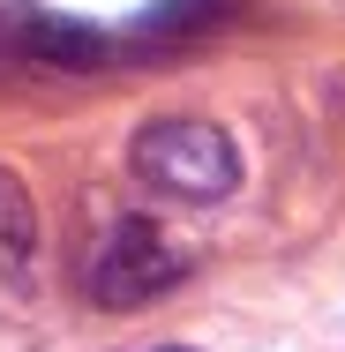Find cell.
Here are the masks:
<instances>
[{
	"mask_svg": "<svg viewBox=\"0 0 345 352\" xmlns=\"http://www.w3.org/2000/svg\"><path fill=\"white\" fill-rule=\"evenodd\" d=\"M128 165H136V180H150L158 195H180V203H218V195L240 188V150L203 113H158V120H143Z\"/></svg>",
	"mask_w": 345,
	"mask_h": 352,
	"instance_id": "1",
	"label": "cell"
},
{
	"mask_svg": "<svg viewBox=\"0 0 345 352\" xmlns=\"http://www.w3.org/2000/svg\"><path fill=\"white\" fill-rule=\"evenodd\" d=\"M188 278V255L173 248L165 225L150 217H121L105 240H98V263H90V300L98 307H150L158 292Z\"/></svg>",
	"mask_w": 345,
	"mask_h": 352,
	"instance_id": "2",
	"label": "cell"
},
{
	"mask_svg": "<svg viewBox=\"0 0 345 352\" xmlns=\"http://www.w3.org/2000/svg\"><path fill=\"white\" fill-rule=\"evenodd\" d=\"M0 38L15 45V60H45V68H105L113 60V38L68 23V15H45V8H8Z\"/></svg>",
	"mask_w": 345,
	"mask_h": 352,
	"instance_id": "3",
	"label": "cell"
},
{
	"mask_svg": "<svg viewBox=\"0 0 345 352\" xmlns=\"http://www.w3.org/2000/svg\"><path fill=\"white\" fill-rule=\"evenodd\" d=\"M30 255H38V217H30L23 180L0 165V285L23 278V270H30Z\"/></svg>",
	"mask_w": 345,
	"mask_h": 352,
	"instance_id": "4",
	"label": "cell"
},
{
	"mask_svg": "<svg viewBox=\"0 0 345 352\" xmlns=\"http://www.w3.org/2000/svg\"><path fill=\"white\" fill-rule=\"evenodd\" d=\"M233 0H165L150 23H143V38H188L196 23H210V15H225Z\"/></svg>",
	"mask_w": 345,
	"mask_h": 352,
	"instance_id": "5",
	"label": "cell"
},
{
	"mask_svg": "<svg viewBox=\"0 0 345 352\" xmlns=\"http://www.w3.org/2000/svg\"><path fill=\"white\" fill-rule=\"evenodd\" d=\"M165 352H180V345H165Z\"/></svg>",
	"mask_w": 345,
	"mask_h": 352,
	"instance_id": "6",
	"label": "cell"
}]
</instances>
